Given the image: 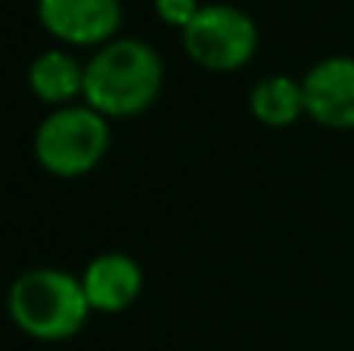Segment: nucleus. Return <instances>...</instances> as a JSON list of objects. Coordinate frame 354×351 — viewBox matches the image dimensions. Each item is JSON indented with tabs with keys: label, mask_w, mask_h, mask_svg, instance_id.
Returning <instances> with one entry per match:
<instances>
[{
	"label": "nucleus",
	"mask_w": 354,
	"mask_h": 351,
	"mask_svg": "<svg viewBox=\"0 0 354 351\" xmlns=\"http://www.w3.org/2000/svg\"><path fill=\"white\" fill-rule=\"evenodd\" d=\"M162 81L165 66L149 44L115 37L84 66V103L103 118H131L156 103Z\"/></svg>",
	"instance_id": "nucleus-1"
},
{
	"label": "nucleus",
	"mask_w": 354,
	"mask_h": 351,
	"mask_svg": "<svg viewBox=\"0 0 354 351\" xmlns=\"http://www.w3.org/2000/svg\"><path fill=\"white\" fill-rule=\"evenodd\" d=\"M6 311L16 330L41 342H62L81 333L91 314L81 277L59 267H31L12 280Z\"/></svg>",
	"instance_id": "nucleus-2"
},
{
	"label": "nucleus",
	"mask_w": 354,
	"mask_h": 351,
	"mask_svg": "<svg viewBox=\"0 0 354 351\" xmlns=\"http://www.w3.org/2000/svg\"><path fill=\"white\" fill-rule=\"evenodd\" d=\"M109 118L91 106L53 109L35 131V159L53 178H84L109 153Z\"/></svg>",
	"instance_id": "nucleus-3"
},
{
	"label": "nucleus",
	"mask_w": 354,
	"mask_h": 351,
	"mask_svg": "<svg viewBox=\"0 0 354 351\" xmlns=\"http://www.w3.org/2000/svg\"><path fill=\"white\" fill-rule=\"evenodd\" d=\"M187 56L208 72H236L258 50V25L233 3H202L196 19L180 31Z\"/></svg>",
	"instance_id": "nucleus-4"
},
{
	"label": "nucleus",
	"mask_w": 354,
	"mask_h": 351,
	"mask_svg": "<svg viewBox=\"0 0 354 351\" xmlns=\"http://www.w3.org/2000/svg\"><path fill=\"white\" fill-rule=\"evenodd\" d=\"M41 25L72 47H103L115 41L122 0H37Z\"/></svg>",
	"instance_id": "nucleus-5"
},
{
	"label": "nucleus",
	"mask_w": 354,
	"mask_h": 351,
	"mask_svg": "<svg viewBox=\"0 0 354 351\" xmlns=\"http://www.w3.org/2000/svg\"><path fill=\"white\" fill-rule=\"evenodd\" d=\"M305 115L326 131H354V56H326L301 78Z\"/></svg>",
	"instance_id": "nucleus-6"
},
{
	"label": "nucleus",
	"mask_w": 354,
	"mask_h": 351,
	"mask_svg": "<svg viewBox=\"0 0 354 351\" xmlns=\"http://www.w3.org/2000/svg\"><path fill=\"white\" fill-rule=\"evenodd\" d=\"M81 286L91 302V311L118 314L128 311L143 292V267L124 252H103L87 261Z\"/></svg>",
	"instance_id": "nucleus-7"
},
{
	"label": "nucleus",
	"mask_w": 354,
	"mask_h": 351,
	"mask_svg": "<svg viewBox=\"0 0 354 351\" xmlns=\"http://www.w3.org/2000/svg\"><path fill=\"white\" fill-rule=\"evenodd\" d=\"M28 87L47 106H75L84 97V66L66 50H44L28 66Z\"/></svg>",
	"instance_id": "nucleus-8"
},
{
	"label": "nucleus",
	"mask_w": 354,
	"mask_h": 351,
	"mask_svg": "<svg viewBox=\"0 0 354 351\" xmlns=\"http://www.w3.org/2000/svg\"><path fill=\"white\" fill-rule=\"evenodd\" d=\"M249 109L264 128H289L305 115V91L301 81L289 75H268L249 93Z\"/></svg>",
	"instance_id": "nucleus-9"
},
{
	"label": "nucleus",
	"mask_w": 354,
	"mask_h": 351,
	"mask_svg": "<svg viewBox=\"0 0 354 351\" xmlns=\"http://www.w3.org/2000/svg\"><path fill=\"white\" fill-rule=\"evenodd\" d=\"M156 16L162 19L165 25H174V28H187L189 22L196 19V12L202 10L199 0H153Z\"/></svg>",
	"instance_id": "nucleus-10"
}]
</instances>
